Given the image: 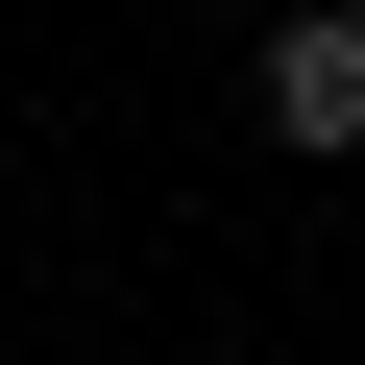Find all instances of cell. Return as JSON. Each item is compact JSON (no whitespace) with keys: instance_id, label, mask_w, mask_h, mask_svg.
I'll use <instances>...</instances> for the list:
<instances>
[{"instance_id":"1","label":"cell","mask_w":365,"mask_h":365,"mask_svg":"<svg viewBox=\"0 0 365 365\" xmlns=\"http://www.w3.org/2000/svg\"><path fill=\"white\" fill-rule=\"evenodd\" d=\"M244 98H268V146H317V170H341V146H365V0H292Z\"/></svg>"}]
</instances>
